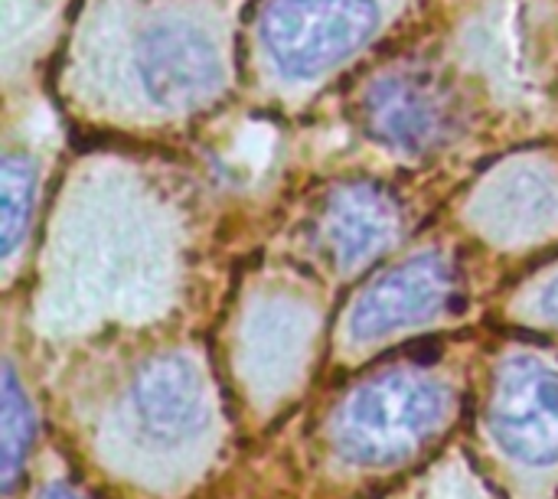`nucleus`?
<instances>
[{"label": "nucleus", "instance_id": "4", "mask_svg": "<svg viewBox=\"0 0 558 499\" xmlns=\"http://www.w3.org/2000/svg\"><path fill=\"white\" fill-rule=\"evenodd\" d=\"M134 72L160 108H190L222 88L226 65L219 42L196 23L160 20L134 46Z\"/></svg>", "mask_w": 558, "mask_h": 499}, {"label": "nucleus", "instance_id": "9", "mask_svg": "<svg viewBox=\"0 0 558 499\" xmlns=\"http://www.w3.org/2000/svg\"><path fill=\"white\" fill-rule=\"evenodd\" d=\"M0 425H3L0 428V477H3V494H13L16 477L26 464V451L36 435V418L10 366L3 369V422Z\"/></svg>", "mask_w": 558, "mask_h": 499}, {"label": "nucleus", "instance_id": "5", "mask_svg": "<svg viewBox=\"0 0 558 499\" xmlns=\"http://www.w3.org/2000/svg\"><path fill=\"white\" fill-rule=\"evenodd\" d=\"M490 428L510 458L530 467L556 464L558 369L536 356H510L497 376Z\"/></svg>", "mask_w": 558, "mask_h": 499}, {"label": "nucleus", "instance_id": "11", "mask_svg": "<svg viewBox=\"0 0 558 499\" xmlns=\"http://www.w3.org/2000/svg\"><path fill=\"white\" fill-rule=\"evenodd\" d=\"M539 311L546 314V317H553L558 320V278L543 291V297H539Z\"/></svg>", "mask_w": 558, "mask_h": 499}, {"label": "nucleus", "instance_id": "10", "mask_svg": "<svg viewBox=\"0 0 558 499\" xmlns=\"http://www.w3.org/2000/svg\"><path fill=\"white\" fill-rule=\"evenodd\" d=\"M33 203H36V167L23 154H13L3 160V177H0V245H3V258H13L20 239L26 235Z\"/></svg>", "mask_w": 558, "mask_h": 499}, {"label": "nucleus", "instance_id": "7", "mask_svg": "<svg viewBox=\"0 0 558 499\" xmlns=\"http://www.w3.org/2000/svg\"><path fill=\"white\" fill-rule=\"evenodd\" d=\"M131 412L141 435L154 445L177 448L206 425V386L186 356L150 360L131 389Z\"/></svg>", "mask_w": 558, "mask_h": 499}, {"label": "nucleus", "instance_id": "6", "mask_svg": "<svg viewBox=\"0 0 558 499\" xmlns=\"http://www.w3.org/2000/svg\"><path fill=\"white\" fill-rule=\"evenodd\" d=\"M454 294V271L445 255L425 252L376 278L350 311V337L356 343L383 340L402 327L422 324L445 311Z\"/></svg>", "mask_w": 558, "mask_h": 499}, {"label": "nucleus", "instance_id": "12", "mask_svg": "<svg viewBox=\"0 0 558 499\" xmlns=\"http://www.w3.org/2000/svg\"><path fill=\"white\" fill-rule=\"evenodd\" d=\"M39 499H78L69 487H62V484H49V487H43V494Z\"/></svg>", "mask_w": 558, "mask_h": 499}, {"label": "nucleus", "instance_id": "8", "mask_svg": "<svg viewBox=\"0 0 558 499\" xmlns=\"http://www.w3.org/2000/svg\"><path fill=\"white\" fill-rule=\"evenodd\" d=\"M396 226L392 203L369 186H347L324 209V239L340 268H356L379 255L396 235Z\"/></svg>", "mask_w": 558, "mask_h": 499}, {"label": "nucleus", "instance_id": "1", "mask_svg": "<svg viewBox=\"0 0 558 499\" xmlns=\"http://www.w3.org/2000/svg\"><path fill=\"white\" fill-rule=\"evenodd\" d=\"M448 389L422 373H386L360 386L337 418V448L363 467H389L418 451L445 422Z\"/></svg>", "mask_w": 558, "mask_h": 499}, {"label": "nucleus", "instance_id": "3", "mask_svg": "<svg viewBox=\"0 0 558 499\" xmlns=\"http://www.w3.org/2000/svg\"><path fill=\"white\" fill-rule=\"evenodd\" d=\"M360 114L379 144L402 154H432L454 137L461 101L438 72L396 69L369 85Z\"/></svg>", "mask_w": 558, "mask_h": 499}, {"label": "nucleus", "instance_id": "2", "mask_svg": "<svg viewBox=\"0 0 558 499\" xmlns=\"http://www.w3.org/2000/svg\"><path fill=\"white\" fill-rule=\"evenodd\" d=\"M376 26L373 0H271L258 33L281 75L311 78L366 46Z\"/></svg>", "mask_w": 558, "mask_h": 499}]
</instances>
